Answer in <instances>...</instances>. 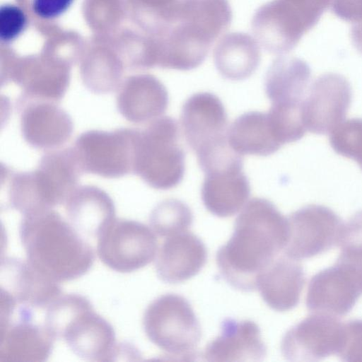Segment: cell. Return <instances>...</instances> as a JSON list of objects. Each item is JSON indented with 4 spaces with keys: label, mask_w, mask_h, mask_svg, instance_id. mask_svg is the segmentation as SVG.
<instances>
[{
    "label": "cell",
    "mask_w": 362,
    "mask_h": 362,
    "mask_svg": "<svg viewBox=\"0 0 362 362\" xmlns=\"http://www.w3.org/2000/svg\"><path fill=\"white\" fill-rule=\"evenodd\" d=\"M287 220L288 238L284 254L298 260L338 245L344 224L332 209L316 204L294 211Z\"/></svg>",
    "instance_id": "10"
},
{
    "label": "cell",
    "mask_w": 362,
    "mask_h": 362,
    "mask_svg": "<svg viewBox=\"0 0 362 362\" xmlns=\"http://www.w3.org/2000/svg\"><path fill=\"white\" fill-rule=\"evenodd\" d=\"M137 134L127 128L81 134L72 148L82 172L107 178L133 172Z\"/></svg>",
    "instance_id": "7"
},
{
    "label": "cell",
    "mask_w": 362,
    "mask_h": 362,
    "mask_svg": "<svg viewBox=\"0 0 362 362\" xmlns=\"http://www.w3.org/2000/svg\"><path fill=\"white\" fill-rule=\"evenodd\" d=\"M60 339L72 352L89 361H111L119 354L112 327L93 306L78 313L63 329Z\"/></svg>",
    "instance_id": "13"
},
{
    "label": "cell",
    "mask_w": 362,
    "mask_h": 362,
    "mask_svg": "<svg viewBox=\"0 0 362 362\" xmlns=\"http://www.w3.org/2000/svg\"><path fill=\"white\" fill-rule=\"evenodd\" d=\"M143 326L149 340L170 356L182 360L194 356L201 327L182 296L169 293L155 299L144 312Z\"/></svg>",
    "instance_id": "6"
},
{
    "label": "cell",
    "mask_w": 362,
    "mask_h": 362,
    "mask_svg": "<svg viewBox=\"0 0 362 362\" xmlns=\"http://www.w3.org/2000/svg\"><path fill=\"white\" fill-rule=\"evenodd\" d=\"M37 183L50 204H64L78 187L82 170L72 148L54 149L40 158L35 170Z\"/></svg>",
    "instance_id": "24"
},
{
    "label": "cell",
    "mask_w": 362,
    "mask_h": 362,
    "mask_svg": "<svg viewBox=\"0 0 362 362\" xmlns=\"http://www.w3.org/2000/svg\"><path fill=\"white\" fill-rule=\"evenodd\" d=\"M185 139L197 157L228 145V117L221 100L208 92L197 93L185 102L180 115Z\"/></svg>",
    "instance_id": "9"
},
{
    "label": "cell",
    "mask_w": 362,
    "mask_h": 362,
    "mask_svg": "<svg viewBox=\"0 0 362 362\" xmlns=\"http://www.w3.org/2000/svg\"><path fill=\"white\" fill-rule=\"evenodd\" d=\"M288 224L269 200L255 197L243 208L233 235L217 252L216 262L223 277L236 289H257L262 273L286 247Z\"/></svg>",
    "instance_id": "1"
},
{
    "label": "cell",
    "mask_w": 362,
    "mask_h": 362,
    "mask_svg": "<svg viewBox=\"0 0 362 362\" xmlns=\"http://www.w3.org/2000/svg\"><path fill=\"white\" fill-rule=\"evenodd\" d=\"M192 221L189 207L176 199H168L159 203L149 217L151 228L157 235L163 238L187 231Z\"/></svg>",
    "instance_id": "28"
},
{
    "label": "cell",
    "mask_w": 362,
    "mask_h": 362,
    "mask_svg": "<svg viewBox=\"0 0 362 362\" xmlns=\"http://www.w3.org/2000/svg\"><path fill=\"white\" fill-rule=\"evenodd\" d=\"M18 108L22 136L30 146L54 150L70 139L74 129L72 119L55 103L29 101Z\"/></svg>",
    "instance_id": "16"
},
{
    "label": "cell",
    "mask_w": 362,
    "mask_h": 362,
    "mask_svg": "<svg viewBox=\"0 0 362 362\" xmlns=\"http://www.w3.org/2000/svg\"><path fill=\"white\" fill-rule=\"evenodd\" d=\"M28 18L23 10L12 4L0 7V40L8 45L16 40L25 30Z\"/></svg>",
    "instance_id": "30"
},
{
    "label": "cell",
    "mask_w": 362,
    "mask_h": 362,
    "mask_svg": "<svg viewBox=\"0 0 362 362\" xmlns=\"http://www.w3.org/2000/svg\"><path fill=\"white\" fill-rule=\"evenodd\" d=\"M351 98L350 83L342 75L327 73L317 77L303 103L306 129L317 134L331 132L344 121Z\"/></svg>",
    "instance_id": "12"
},
{
    "label": "cell",
    "mask_w": 362,
    "mask_h": 362,
    "mask_svg": "<svg viewBox=\"0 0 362 362\" xmlns=\"http://www.w3.org/2000/svg\"><path fill=\"white\" fill-rule=\"evenodd\" d=\"M332 11L339 18L351 23L352 42L362 54V0H333Z\"/></svg>",
    "instance_id": "31"
},
{
    "label": "cell",
    "mask_w": 362,
    "mask_h": 362,
    "mask_svg": "<svg viewBox=\"0 0 362 362\" xmlns=\"http://www.w3.org/2000/svg\"><path fill=\"white\" fill-rule=\"evenodd\" d=\"M17 321L0 325V362H41L49 356L55 339L33 313L17 310Z\"/></svg>",
    "instance_id": "15"
},
{
    "label": "cell",
    "mask_w": 362,
    "mask_h": 362,
    "mask_svg": "<svg viewBox=\"0 0 362 362\" xmlns=\"http://www.w3.org/2000/svg\"><path fill=\"white\" fill-rule=\"evenodd\" d=\"M337 355L343 361L362 362V320L344 323L342 343Z\"/></svg>",
    "instance_id": "32"
},
{
    "label": "cell",
    "mask_w": 362,
    "mask_h": 362,
    "mask_svg": "<svg viewBox=\"0 0 362 362\" xmlns=\"http://www.w3.org/2000/svg\"><path fill=\"white\" fill-rule=\"evenodd\" d=\"M331 0H272L255 11L251 29L268 52L284 55L298 44L327 11Z\"/></svg>",
    "instance_id": "5"
},
{
    "label": "cell",
    "mask_w": 362,
    "mask_h": 362,
    "mask_svg": "<svg viewBox=\"0 0 362 362\" xmlns=\"http://www.w3.org/2000/svg\"><path fill=\"white\" fill-rule=\"evenodd\" d=\"M206 258L202 241L194 234L184 231L165 238L158 250L156 273L164 282L180 283L198 274Z\"/></svg>",
    "instance_id": "19"
},
{
    "label": "cell",
    "mask_w": 362,
    "mask_h": 362,
    "mask_svg": "<svg viewBox=\"0 0 362 362\" xmlns=\"http://www.w3.org/2000/svg\"><path fill=\"white\" fill-rule=\"evenodd\" d=\"M343 329L344 323L337 317L313 313L286 333L281 352L291 361H317L338 354Z\"/></svg>",
    "instance_id": "11"
},
{
    "label": "cell",
    "mask_w": 362,
    "mask_h": 362,
    "mask_svg": "<svg viewBox=\"0 0 362 362\" xmlns=\"http://www.w3.org/2000/svg\"><path fill=\"white\" fill-rule=\"evenodd\" d=\"M156 233L138 221L115 218L97 238V253L110 269L129 273L151 263L158 252Z\"/></svg>",
    "instance_id": "8"
},
{
    "label": "cell",
    "mask_w": 362,
    "mask_h": 362,
    "mask_svg": "<svg viewBox=\"0 0 362 362\" xmlns=\"http://www.w3.org/2000/svg\"><path fill=\"white\" fill-rule=\"evenodd\" d=\"M64 205L68 221L87 240L97 239L115 218L112 199L95 186L77 187Z\"/></svg>",
    "instance_id": "22"
},
{
    "label": "cell",
    "mask_w": 362,
    "mask_h": 362,
    "mask_svg": "<svg viewBox=\"0 0 362 362\" xmlns=\"http://www.w3.org/2000/svg\"><path fill=\"white\" fill-rule=\"evenodd\" d=\"M337 262L353 273L362 293V250H341Z\"/></svg>",
    "instance_id": "35"
},
{
    "label": "cell",
    "mask_w": 362,
    "mask_h": 362,
    "mask_svg": "<svg viewBox=\"0 0 362 362\" xmlns=\"http://www.w3.org/2000/svg\"><path fill=\"white\" fill-rule=\"evenodd\" d=\"M1 290L16 305L46 309L62 293L56 282L39 272L27 260L6 258L1 264Z\"/></svg>",
    "instance_id": "17"
},
{
    "label": "cell",
    "mask_w": 362,
    "mask_h": 362,
    "mask_svg": "<svg viewBox=\"0 0 362 362\" xmlns=\"http://www.w3.org/2000/svg\"><path fill=\"white\" fill-rule=\"evenodd\" d=\"M230 147L238 154L267 156L282 146L267 112H245L232 123L228 131Z\"/></svg>",
    "instance_id": "26"
},
{
    "label": "cell",
    "mask_w": 362,
    "mask_h": 362,
    "mask_svg": "<svg viewBox=\"0 0 362 362\" xmlns=\"http://www.w3.org/2000/svg\"><path fill=\"white\" fill-rule=\"evenodd\" d=\"M329 143L338 154L355 160L362 169V119L343 121L329 135Z\"/></svg>",
    "instance_id": "29"
},
{
    "label": "cell",
    "mask_w": 362,
    "mask_h": 362,
    "mask_svg": "<svg viewBox=\"0 0 362 362\" xmlns=\"http://www.w3.org/2000/svg\"><path fill=\"white\" fill-rule=\"evenodd\" d=\"M261 60L258 42L247 33L235 32L223 35L214 50L216 68L224 78L240 81L250 77Z\"/></svg>",
    "instance_id": "27"
},
{
    "label": "cell",
    "mask_w": 362,
    "mask_h": 362,
    "mask_svg": "<svg viewBox=\"0 0 362 362\" xmlns=\"http://www.w3.org/2000/svg\"><path fill=\"white\" fill-rule=\"evenodd\" d=\"M305 273L298 259L278 256L262 273L257 289L273 310L287 311L298 303L305 284Z\"/></svg>",
    "instance_id": "21"
},
{
    "label": "cell",
    "mask_w": 362,
    "mask_h": 362,
    "mask_svg": "<svg viewBox=\"0 0 362 362\" xmlns=\"http://www.w3.org/2000/svg\"><path fill=\"white\" fill-rule=\"evenodd\" d=\"M338 245L341 250H362V210L343 224Z\"/></svg>",
    "instance_id": "33"
},
{
    "label": "cell",
    "mask_w": 362,
    "mask_h": 362,
    "mask_svg": "<svg viewBox=\"0 0 362 362\" xmlns=\"http://www.w3.org/2000/svg\"><path fill=\"white\" fill-rule=\"evenodd\" d=\"M74 0H32L33 11L43 19H53L64 14Z\"/></svg>",
    "instance_id": "34"
},
{
    "label": "cell",
    "mask_w": 362,
    "mask_h": 362,
    "mask_svg": "<svg viewBox=\"0 0 362 362\" xmlns=\"http://www.w3.org/2000/svg\"><path fill=\"white\" fill-rule=\"evenodd\" d=\"M178 127L174 118L164 116L138 129L133 173L154 189L174 188L183 179L185 153Z\"/></svg>",
    "instance_id": "4"
},
{
    "label": "cell",
    "mask_w": 362,
    "mask_h": 362,
    "mask_svg": "<svg viewBox=\"0 0 362 362\" xmlns=\"http://www.w3.org/2000/svg\"><path fill=\"white\" fill-rule=\"evenodd\" d=\"M238 164L205 174L202 199L214 215L232 216L245 205L250 194V182Z\"/></svg>",
    "instance_id": "20"
},
{
    "label": "cell",
    "mask_w": 362,
    "mask_h": 362,
    "mask_svg": "<svg viewBox=\"0 0 362 362\" xmlns=\"http://www.w3.org/2000/svg\"><path fill=\"white\" fill-rule=\"evenodd\" d=\"M19 233L27 261L56 282L78 278L93 264L88 240L52 209L23 216Z\"/></svg>",
    "instance_id": "2"
},
{
    "label": "cell",
    "mask_w": 362,
    "mask_h": 362,
    "mask_svg": "<svg viewBox=\"0 0 362 362\" xmlns=\"http://www.w3.org/2000/svg\"><path fill=\"white\" fill-rule=\"evenodd\" d=\"M311 71L303 59L280 56L270 65L264 81L272 105L302 104L308 90Z\"/></svg>",
    "instance_id": "25"
},
{
    "label": "cell",
    "mask_w": 362,
    "mask_h": 362,
    "mask_svg": "<svg viewBox=\"0 0 362 362\" xmlns=\"http://www.w3.org/2000/svg\"><path fill=\"white\" fill-rule=\"evenodd\" d=\"M168 28L160 65L189 71L201 65L213 43L229 27L227 0H178L165 13Z\"/></svg>",
    "instance_id": "3"
},
{
    "label": "cell",
    "mask_w": 362,
    "mask_h": 362,
    "mask_svg": "<svg viewBox=\"0 0 362 362\" xmlns=\"http://www.w3.org/2000/svg\"><path fill=\"white\" fill-rule=\"evenodd\" d=\"M169 102L164 85L151 76L132 78L117 90V107L128 121L150 122L165 112Z\"/></svg>",
    "instance_id": "23"
},
{
    "label": "cell",
    "mask_w": 362,
    "mask_h": 362,
    "mask_svg": "<svg viewBox=\"0 0 362 362\" xmlns=\"http://www.w3.org/2000/svg\"><path fill=\"white\" fill-rule=\"evenodd\" d=\"M221 333L206 346L207 361H260L267 354L259 327L250 320H225Z\"/></svg>",
    "instance_id": "18"
},
{
    "label": "cell",
    "mask_w": 362,
    "mask_h": 362,
    "mask_svg": "<svg viewBox=\"0 0 362 362\" xmlns=\"http://www.w3.org/2000/svg\"><path fill=\"white\" fill-rule=\"evenodd\" d=\"M361 291L353 273L337 262L310 279L306 305L313 313L335 317L347 314L354 306Z\"/></svg>",
    "instance_id": "14"
}]
</instances>
